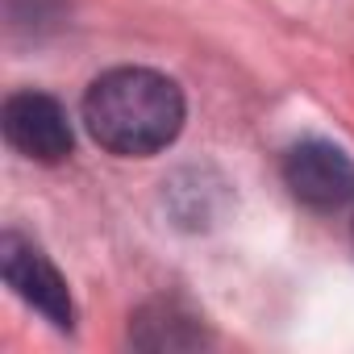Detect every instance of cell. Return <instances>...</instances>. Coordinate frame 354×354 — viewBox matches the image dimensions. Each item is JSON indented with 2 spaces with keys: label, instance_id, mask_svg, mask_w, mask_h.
Returning a JSON list of instances; mask_svg holds the SVG:
<instances>
[{
  "label": "cell",
  "instance_id": "cell-1",
  "mask_svg": "<svg viewBox=\"0 0 354 354\" xmlns=\"http://www.w3.org/2000/svg\"><path fill=\"white\" fill-rule=\"evenodd\" d=\"M80 113L100 150L121 158H150L180 138L188 100L162 71L113 67L88 84Z\"/></svg>",
  "mask_w": 354,
  "mask_h": 354
},
{
  "label": "cell",
  "instance_id": "cell-4",
  "mask_svg": "<svg viewBox=\"0 0 354 354\" xmlns=\"http://www.w3.org/2000/svg\"><path fill=\"white\" fill-rule=\"evenodd\" d=\"M0 271H5V283L34 308L42 313L55 329H71L75 325V304L67 292V279L59 275V267L21 234H5L0 238Z\"/></svg>",
  "mask_w": 354,
  "mask_h": 354
},
{
  "label": "cell",
  "instance_id": "cell-5",
  "mask_svg": "<svg viewBox=\"0 0 354 354\" xmlns=\"http://www.w3.org/2000/svg\"><path fill=\"white\" fill-rule=\"evenodd\" d=\"M129 337L146 350H192L205 342V329H201V317H192L175 300H154L133 317Z\"/></svg>",
  "mask_w": 354,
  "mask_h": 354
},
{
  "label": "cell",
  "instance_id": "cell-3",
  "mask_svg": "<svg viewBox=\"0 0 354 354\" xmlns=\"http://www.w3.org/2000/svg\"><path fill=\"white\" fill-rule=\"evenodd\" d=\"M0 129H5V142L17 154H26L34 162H46V167L63 162L75 146L67 109L55 96L34 92V88L13 92L5 100V109H0Z\"/></svg>",
  "mask_w": 354,
  "mask_h": 354
},
{
  "label": "cell",
  "instance_id": "cell-2",
  "mask_svg": "<svg viewBox=\"0 0 354 354\" xmlns=\"http://www.w3.org/2000/svg\"><path fill=\"white\" fill-rule=\"evenodd\" d=\"M283 184L313 213H337L354 201V162L342 146L308 138L283 154Z\"/></svg>",
  "mask_w": 354,
  "mask_h": 354
}]
</instances>
